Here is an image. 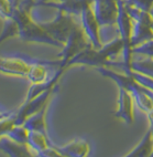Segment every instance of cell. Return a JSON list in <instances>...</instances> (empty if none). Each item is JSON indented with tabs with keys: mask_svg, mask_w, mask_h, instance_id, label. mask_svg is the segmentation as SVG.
I'll list each match as a JSON object with an SVG mask.
<instances>
[{
	"mask_svg": "<svg viewBox=\"0 0 153 157\" xmlns=\"http://www.w3.org/2000/svg\"><path fill=\"white\" fill-rule=\"evenodd\" d=\"M40 62L35 58L21 53H7L0 56V72L28 78L31 70Z\"/></svg>",
	"mask_w": 153,
	"mask_h": 157,
	"instance_id": "6da1fadb",
	"label": "cell"
},
{
	"mask_svg": "<svg viewBox=\"0 0 153 157\" xmlns=\"http://www.w3.org/2000/svg\"><path fill=\"white\" fill-rule=\"evenodd\" d=\"M0 149L10 156H38V153L29 144L16 142L6 135L0 137Z\"/></svg>",
	"mask_w": 153,
	"mask_h": 157,
	"instance_id": "7a4b0ae2",
	"label": "cell"
},
{
	"mask_svg": "<svg viewBox=\"0 0 153 157\" xmlns=\"http://www.w3.org/2000/svg\"><path fill=\"white\" fill-rule=\"evenodd\" d=\"M14 7L9 0H0V18L3 21L13 20Z\"/></svg>",
	"mask_w": 153,
	"mask_h": 157,
	"instance_id": "3957f363",
	"label": "cell"
}]
</instances>
